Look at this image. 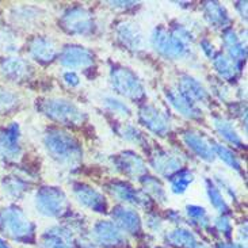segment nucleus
Masks as SVG:
<instances>
[{
    "instance_id": "nucleus-40",
    "label": "nucleus",
    "mask_w": 248,
    "mask_h": 248,
    "mask_svg": "<svg viewBox=\"0 0 248 248\" xmlns=\"http://www.w3.org/2000/svg\"><path fill=\"white\" fill-rule=\"evenodd\" d=\"M201 47H202V50H203V53L206 54L210 60H213V59H215V56L217 53H216L215 46L212 45V42H209L208 40H203L201 42Z\"/></svg>"
},
{
    "instance_id": "nucleus-25",
    "label": "nucleus",
    "mask_w": 248,
    "mask_h": 248,
    "mask_svg": "<svg viewBox=\"0 0 248 248\" xmlns=\"http://www.w3.org/2000/svg\"><path fill=\"white\" fill-rule=\"evenodd\" d=\"M212 121H213V126L217 130V133L220 134L227 142L237 148H244V142H243L242 137H240V134L236 132L232 122H229L228 120H225L222 117H217V115H215L212 118Z\"/></svg>"
},
{
    "instance_id": "nucleus-30",
    "label": "nucleus",
    "mask_w": 248,
    "mask_h": 248,
    "mask_svg": "<svg viewBox=\"0 0 248 248\" xmlns=\"http://www.w3.org/2000/svg\"><path fill=\"white\" fill-rule=\"evenodd\" d=\"M3 188H4V193L7 195H10L13 198H20L29 190V183L19 176L11 175V176L4 178Z\"/></svg>"
},
{
    "instance_id": "nucleus-2",
    "label": "nucleus",
    "mask_w": 248,
    "mask_h": 248,
    "mask_svg": "<svg viewBox=\"0 0 248 248\" xmlns=\"http://www.w3.org/2000/svg\"><path fill=\"white\" fill-rule=\"evenodd\" d=\"M0 231L7 237L22 243H33L35 236L34 224L16 206L0 210Z\"/></svg>"
},
{
    "instance_id": "nucleus-8",
    "label": "nucleus",
    "mask_w": 248,
    "mask_h": 248,
    "mask_svg": "<svg viewBox=\"0 0 248 248\" xmlns=\"http://www.w3.org/2000/svg\"><path fill=\"white\" fill-rule=\"evenodd\" d=\"M22 157V147L19 144V127L13 124L7 129L0 130V160L16 163Z\"/></svg>"
},
{
    "instance_id": "nucleus-39",
    "label": "nucleus",
    "mask_w": 248,
    "mask_h": 248,
    "mask_svg": "<svg viewBox=\"0 0 248 248\" xmlns=\"http://www.w3.org/2000/svg\"><path fill=\"white\" fill-rule=\"evenodd\" d=\"M62 79L64 81L67 83L68 86H71V87H76V86H79L80 84V79H79V76L72 72V71H69V72H65V74L62 75Z\"/></svg>"
},
{
    "instance_id": "nucleus-22",
    "label": "nucleus",
    "mask_w": 248,
    "mask_h": 248,
    "mask_svg": "<svg viewBox=\"0 0 248 248\" xmlns=\"http://www.w3.org/2000/svg\"><path fill=\"white\" fill-rule=\"evenodd\" d=\"M178 86L182 94L194 103H208L210 99V95L206 91V88L190 75H182Z\"/></svg>"
},
{
    "instance_id": "nucleus-21",
    "label": "nucleus",
    "mask_w": 248,
    "mask_h": 248,
    "mask_svg": "<svg viewBox=\"0 0 248 248\" xmlns=\"http://www.w3.org/2000/svg\"><path fill=\"white\" fill-rule=\"evenodd\" d=\"M117 37L121 41L122 45H125L130 50H141L144 47V37L141 33L140 27L134 22H121L117 27Z\"/></svg>"
},
{
    "instance_id": "nucleus-34",
    "label": "nucleus",
    "mask_w": 248,
    "mask_h": 248,
    "mask_svg": "<svg viewBox=\"0 0 248 248\" xmlns=\"http://www.w3.org/2000/svg\"><path fill=\"white\" fill-rule=\"evenodd\" d=\"M120 133L125 140L129 141V142H133L136 145L145 147V144H147V139L144 137V134L133 125H124L120 130Z\"/></svg>"
},
{
    "instance_id": "nucleus-36",
    "label": "nucleus",
    "mask_w": 248,
    "mask_h": 248,
    "mask_svg": "<svg viewBox=\"0 0 248 248\" xmlns=\"http://www.w3.org/2000/svg\"><path fill=\"white\" fill-rule=\"evenodd\" d=\"M186 212H187L190 220L197 222L201 228H208L210 220H209V216L205 209L201 208V206H197V205H188L186 208Z\"/></svg>"
},
{
    "instance_id": "nucleus-44",
    "label": "nucleus",
    "mask_w": 248,
    "mask_h": 248,
    "mask_svg": "<svg viewBox=\"0 0 248 248\" xmlns=\"http://www.w3.org/2000/svg\"><path fill=\"white\" fill-rule=\"evenodd\" d=\"M236 8L239 10V13L244 19H247V1H239L236 3Z\"/></svg>"
},
{
    "instance_id": "nucleus-3",
    "label": "nucleus",
    "mask_w": 248,
    "mask_h": 248,
    "mask_svg": "<svg viewBox=\"0 0 248 248\" xmlns=\"http://www.w3.org/2000/svg\"><path fill=\"white\" fill-rule=\"evenodd\" d=\"M40 110L49 120L60 125L80 126L86 121L84 111L65 99H45L40 103Z\"/></svg>"
},
{
    "instance_id": "nucleus-13",
    "label": "nucleus",
    "mask_w": 248,
    "mask_h": 248,
    "mask_svg": "<svg viewBox=\"0 0 248 248\" xmlns=\"http://www.w3.org/2000/svg\"><path fill=\"white\" fill-rule=\"evenodd\" d=\"M72 191H74L75 198L84 208L91 209L93 212H96V213H106L108 212L106 198L91 186L84 185V183H74Z\"/></svg>"
},
{
    "instance_id": "nucleus-17",
    "label": "nucleus",
    "mask_w": 248,
    "mask_h": 248,
    "mask_svg": "<svg viewBox=\"0 0 248 248\" xmlns=\"http://www.w3.org/2000/svg\"><path fill=\"white\" fill-rule=\"evenodd\" d=\"M111 217L118 228L130 235H139L141 232V218L139 213L132 208L117 206L111 212Z\"/></svg>"
},
{
    "instance_id": "nucleus-45",
    "label": "nucleus",
    "mask_w": 248,
    "mask_h": 248,
    "mask_svg": "<svg viewBox=\"0 0 248 248\" xmlns=\"http://www.w3.org/2000/svg\"><path fill=\"white\" fill-rule=\"evenodd\" d=\"M216 248H244L240 244H235V243H218Z\"/></svg>"
},
{
    "instance_id": "nucleus-10",
    "label": "nucleus",
    "mask_w": 248,
    "mask_h": 248,
    "mask_svg": "<svg viewBox=\"0 0 248 248\" xmlns=\"http://www.w3.org/2000/svg\"><path fill=\"white\" fill-rule=\"evenodd\" d=\"M93 237L102 247H121L126 243L125 235L113 221H99L93 229Z\"/></svg>"
},
{
    "instance_id": "nucleus-38",
    "label": "nucleus",
    "mask_w": 248,
    "mask_h": 248,
    "mask_svg": "<svg viewBox=\"0 0 248 248\" xmlns=\"http://www.w3.org/2000/svg\"><path fill=\"white\" fill-rule=\"evenodd\" d=\"M215 224L216 228L218 229L221 233H224L227 237H231V235H232V224H231V220L227 216L221 215L220 217H217Z\"/></svg>"
},
{
    "instance_id": "nucleus-1",
    "label": "nucleus",
    "mask_w": 248,
    "mask_h": 248,
    "mask_svg": "<svg viewBox=\"0 0 248 248\" xmlns=\"http://www.w3.org/2000/svg\"><path fill=\"white\" fill-rule=\"evenodd\" d=\"M44 144L50 157L62 166L75 168L83 160L80 142L62 129L50 127L45 133Z\"/></svg>"
},
{
    "instance_id": "nucleus-24",
    "label": "nucleus",
    "mask_w": 248,
    "mask_h": 248,
    "mask_svg": "<svg viewBox=\"0 0 248 248\" xmlns=\"http://www.w3.org/2000/svg\"><path fill=\"white\" fill-rule=\"evenodd\" d=\"M203 14L210 26L216 29H227L231 23L228 13L218 1L203 3Z\"/></svg>"
},
{
    "instance_id": "nucleus-16",
    "label": "nucleus",
    "mask_w": 248,
    "mask_h": 248,
    "mask_svg": "<svg viewBox=\"0 0 248 248\" xmlns=\"http://www.w3.org/2000/svg\"><path fill=\"white\" fill-rule=\"evenodd\" d=\"M182 139L185 141V144L200 159L209 161V163L216 159L215 145H212V141L206 139L202 133H198V132H194V130H187V132L182 134Z\"/></svg>"
},
{
    "instance_id": "nucleus-14",
    "label": "nucleus",
    "mask_w": 248,
    "mask_h": 248,
    "mask_svg": "<svg viewBox=\"0 0 248 248\" xmlns=\"http://www.w3.org/2000/svg\"><path fill=\"white\" fill-rule=\"evenodd\" d=\"M185 164V159L179 155L157 149L155 151V154L151 157V166L154 170L161 176H172L178 171H181L182 167Z\"/></svg>"
},
{
    "instance_id": "nucleus-5",
    "label": "nucleus",
    "mask_w": 248,
    "mask_h": 248,
    "mask_svg": "<svg viewBox=\"0 0 248 248\" xmlns=\"http://www.w3.org/2000/svg\"><path fill=\"white\" fill-rule=\"evenodd\" d=\"M35 208L42 216L60 217L68 208L67 195L59 187L44 186L35 194Z\"/></svg>"
},
{
    "instance_id": "nucleus-35",
    "label": "nucleus",
    "mask_w": 248,
    "mask_h": 248,
    "mask_svg": "<svg viewBox=\"0 0 248 248\" xmlns=\"http://www.w3.org/2000/svg\"><path fill=\"white\" fill-rule=\"evenodd\" d=\"M18 96L11 93L10 90L0 86V114H6L16 108Z\"/></svg>"
},
{
    "instance_id": "nucleus-43",
    "label": "nucleus",
    "mask_w": 248,
    "mask_h": 248,
    "mask_svg": "<svg viewBox=\"0 0 248 248\" xmlns=\"http://www.w3.org/2000/svg\"><path fill=\"white\" fill-rule=\"evenodd\" d=\"M137 4V3H134V1H111L110 3V6L113 7V8H130V7H134Z\"/></svg>"
},
{
    "instance_id": "nucleus-27",
    "label": "nucleus",
    "mask_w": 248,
    "mask_h": 248,
    "mask_svg": "<svg viewBox=\"0 0 248 248\" xmlns=\"http://www.w3.org/2000/svg\"><path fill=\"white\" fill-rule=\"evenodd\" d=\"M71 232L62 229H53L44 235L41 244L42 248H72L71 246Z\"/></svg>"
},
{
    "instance_id": "nucleus-19",
    "label": "nucleus",
    "mask_w": 248,
    "mask_h": 248,
    "mask_svg": "<svg viewBox=\"0 0 248 248\" xmlns=\"http://www.w3.org/2000/svg\"><path fill=\"white\" fill-rule=\"evenodd\" d=\"M1 72L6 76L7 79L13 81H26L30 79V76L33 75V68L31 65L19 57H8L4 59L0 64Z\"/></svg>"
},
{
    "instance_id": "nucleus-20",
    "label": "nucleus",
    "mask_w": 248,
    "mask_h": 248,
    "mask_svg": "<svg viewBox=\"0 0 248 248\" xmlns=\"http://www.w3.org/2000/svg\"><path fill=\"white\" fill-rule=\"evenodd\" d=\"M29 52L34 60L41 64H49L59 57V50L54 42L45 37H34L29 44Z\"/></svg>"
},
{
    "instance_id": "nucleus-23",
    "label": "nucleus",
    "mask_w": 248,
    "mask_h": 248,
    "mask_svg": "<svg viewBox=\"0 0 248 248\" xmlns=\"http://www.w3.org/2000/svg\"><path fill=\"white\" fill-rule=\"evenodd\" d=\"M222 40H224V45L227 47V53H228L227 56L237 67L242 68V64L247 57V49L244 46L242 40L239 38V35L232 29H227L224 31Z\"/></svg>"
},
{
    "instance_id": "nucleus-42",
    "label": "nucleus",
    "mask_w": 248,
    "mask_h": 248,
    "mask_svg": "<svg viewBox=\"0 0 248 248\" xmlns=\"http://www.w3.org/2000/svg\"><path fill=\"white\" fill-rule=\"evenodd\" d=\"M147 224L149 228L152 231H159L161 228V221L160 218H157L156 216H148Z\"/></svg>"
},
{
    "instance_id": "nucleus-29",
    "label": "nucleus",
    "mask_w": 248,
    "mask_h": 248,
    "mask_svg": "<svg viewBox=\"0 0 248 248\" xmlns=\"http://www.w3.org/2000/svg\"><path fill=\"white\" fill-rule=\"evenodd\" d=\"M141 185L144 187L145 194L151 195L152 198H155L156 201L166 202L167 200V195H166V190L163 187L160 182L157 181L154 176H149V175H144L140 179Z\"/></svg>"
},
{
    "instance_id": "nucleus-9",
    "label": "nucleus",
    "mask_w": 248,
    "mask_h": 248,
    "mask_svg": "<svg viewBox=\"0 0 248 248\" xmlns=\"http://www.w3.org/2000/svg\"><path fill=\"white\" fill-rule=\"evenodd\" d=\"M113 163H114V167L118 172H121L122 175H125L130 179H134V181L136 179L140 181L144 175H147V166H145L144 160L132 151H126V152L117 155L113 159Z\"/></svg>"
},
{
    "instance_id": "nucleus-12",
    "label": "nucleus",
    "mask_w": 248,
    "mask_h": 248,
    "mask_svg": "<svg viewBox=\"0 0 248 248\" xmlns=\"http://www.w3.org/2000/svg\"><path fill=\"white\" fill-rule=\"evenodd\" d=\"M139 120L141 125L147 127L149 132L157 136H166L170 132V121L159 108L152 105H142L139 110Z\"/></svg>"
},
{
    "instance_id": "nucleus-33",
    "label": "nucleus",
    "mask_w": 248,
    "mask_h": 248,
    "mask_svg": "<svg viewBox=\"0 0 248 248\" xmlns=\"http://www.w3.org/2000/svg\"><path fill=\"white\" fill-rule=\"evenodd\" d=\"M215 154L216 156H218L228 167H231L232 170H235L237 172H242V163L237 159L236 156L231 149H228L224 145H220V144H215Z\"/></svg>"
},
{
    "instance_id": "nucleus-28",
    "label": "nucleus",
    "mask_w": 248,
    "mask_h": 248,
    "mask_svg": "<svg viewBox=\"0 0 248 248\" xmlns=\"http://www.w3.org/2000/svg\"><path fill=\"white\" fill-rule=\"evenodd\" d=\"M167 240L171 244L181 248H197L198 246L194 233L185 228H178L172 231L171 233H168Z\"/></svg>"
},
{
    "instance_id": "nucleus-32",
    "label": "nucleus",
    "mask_w": 248,
    "mask_h": 248,
    "mask_svg": "<svg viewBox=\"0 0 248 248\" xmlns=\"http://www.w3.org/2000/svg\"><path fill=\"white\" fill-rule=\"evenodd\" d=\"M193 181H194L193 172H190L188 170H181L171 178V191L174 194H183Z\"/></svg>"
},
{
    "instance_id": "nucleus-46",
    "label": "nucleus",
    "mask_w": 248,
    "mask_h": 248,
    "mask_svg": "<svg viewBox=\"0 0 248 248\" xmlns=\"http://www.w3.org/2000/svg\"><path fill=\"white\" fill-rule=\"evenodd\" d=\"M0 248H10L8 246H7L6 243L3 242V240H0Z\"/></svg>"
},
{
    "instance_id": "nucleus-37",
    "label": "nucleus",
    "mask_w": 248,
    "mask_h": 248,
    "mask_svg": "<svg viewBox=\"0 0 248 248\" xmlns=\"http://www.w3.org/2000/svg\"><path fill=\"white\" fill-rule=\"evenodd\" d=\"M103 103H105V106H106V108H108V111L120 115V117H124V118L130 117V113H132V111H130L129 106L125 105L122 101H120V99H115V98L108 96V98H105Z\"/></svg>"
},
{
    "instance_id": "nucleus-11",
    "label": "nucleus",
    "mask_w": 248,
    "mask_h": 248,
    "mask_svg": "<svg viewBox=\"0 0 248 248\" xmlns=\"http://www.w3.org/2000/svg\"><path fill=\"white\" fill-rule=\"evenodd\" d=\"M59 60L62 67L76 69V68H87L94 64V53L84 46L79 45H68L59 54Z\"/></svg>"
},
{
    "instance_id": "nucleus-6",
    "label": "nucleus",
    "mask_w": 248,
    "mask_h": 248,
    "mask_svg": "<svg viewBox=\"0 0 248 248\" xmlns=\"http://www.w3.org/2000/svg\"><path fill=\"white\" fill-rule=\"evenodd\" d=\"M151 44L157 53L170 60L183 59L188 52L187 45H185L174 34L163 26L156 27L152 31Z\"/></svg>"
},
{
    "instance_id": "nucleus-31",
    "label": "nucleus",
    "mask_w": 248,
    "mask_h": 248,
    "mask_svg": "<svg viewBox=\"0 0 248 248\" xmlns=\"http://www.w3.org/2000/svg\"><path fill=\"white\" fill-rule=\"evenodd\" d=\"M206 193H208L209 201L215 206L216 210H218L221 215L227 216L229 213L228 203L225 202L224 197H222L220 188L216 186L210 179H206Z\"/></svg>"
},
{
    "instance_id": "nucleus-41",
    "label": "nucleus",
    "mask_w": 248,
    "mask_h": 248,
    "mask_svg": "<svg viewBox=\"0 0 248 248\" xmlns=\"http://www.w3.org/2000/svg\"><path fill=\"white\" fill-rule=\"evenodd\" d=\"M35 16H37V14L33 13L31 8H22L20 13L18 14V19H23V23L33 20Z\"/></svg>"
},
{
    "instance_id": "nucleus-15",
    "label": "nucleus",
    "mask_w": 248,
    "mask_h": 248,
    "mask_svg": "<svg viewBox=\"0 0 248 248\" xmlns=\"http://www.w3.org/2000/svg\"><path fill=\"white\" fill-rule=\"evenodd\" d=\"M110 194L113 195L114 198H117L118 201L124 202V203H129V205H142L147 206V203L151 200L145 193L142 191H136V188H133L130 185H127L126 182L122 181H114L108 183L106 186Z\"/></svg>"
},
{
    "instance_id": "nucleus-18",
    "label": "nucleus",
    "mask_w": 248,
    "mask_h": 248,
    "mask_svg": "<svg viewBox=\"0 0 248 248\" xmlns=\"http://www.w3.org/2000/svg\"><path fill=\"white\" fill-rule=\"evenodd\" d=\"M166 98L168 103L183 117L188 120H200L202 117V111L198 108L194 102L187 99L185 95L182 94L179 90H172L170 88L166 91Z\"/></svg>"
},
{
    "instance_id": "nucleus-7",
    "label": "nucleus",
    "mask_w": 248,
    "mask_h": 248,
    "mask_svg": "<svg viewBox=\"0 0 248 248\" xmlns=\"http://www.w3.org/2000/svg\"><path fill=\"white\" fill-rule=\"evenodd\" d=\"M61 27L69 34L87 35L94 30L93 15L83 7H71L62 14L60 19Z\"/></svg>"
},
{
    "instance_id": "nucleus-4",
    "label": "nucleus",
    "mask_w": 248,
    "mask_h": 248,
    "mask_svg": "<svg viewBox=\"0 0 248 248\" xmlns=\"http://www.w3.org/2000/svg\"><path fill=\"white\" fill-rule=\"evenodd\" d=\"M110 81L115 91L127 99L139 101L145 95V88L141 80L129 68H113L110 72Z\"/></svg>"
},
{
    "instance_id": "nucleus-26",
    "label": "nucleus",
    "mask_w": 248,
    "mask_h": 248,
    "mask_svg": "<svg viewBox=\"0 0 248 248\" xmlns=\"http://www.w3.org/2000/svg\"><path fill=\"white\" fill-rule=\"evenodd\" d=\"M213 67L218 76L224 80L233 81L237 78L239 72L242 71L240 68L236 65L233 61L229 59L227 54L217 53L213 59Z\"/></svg>"
}]
</instances>
